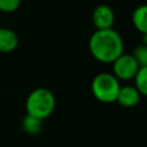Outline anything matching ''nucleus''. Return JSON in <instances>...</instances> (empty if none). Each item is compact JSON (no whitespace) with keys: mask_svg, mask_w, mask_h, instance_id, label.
I'll return each instance as SVG.
<instances>
[{"mask_svg":"<svg viewBox=\"0 0 147 147\" xmlns=\"http://www.w3.org/2000/svg\"><path fill=\"white\" fill-rule=\"evenodd\" d=\"M88 49L96 61L113 63L124 53V41L122 36L113 28L95 30L90 37Z\"/></svg>","mask_w":147,"mask_h":147,"instance_id":"obj_1","label":"nucleus"},{"mask_svg":"<svg viewBox=\"0 0 147 147\" xmlns=\"http://www.w3.org/2000/svg\"><path fill=\"white\" fill-rule=\"evenodd\" d=\"M56 100L52 91L45 87H38L30 92L25 101L26 114L45 119L49 117L55 109Z\"/></svg>","mask_w":147,"mask_h":147,"instance_id":"obj_2","label":"nucleus"},{"mask_svg":"<svg viewBox=\"0 0 147 147\" xmlns=\"http://www.w3.org/2000/svg\"><path fill=\"white\" fill-rule=\"evenodd\" d=\"M119 87V80L110 72H100L95 75L91 84L94 98L102 103L115 102Z\"/></svg>","mask_w":147,"mask_h":147,"instance_id":"obj_3","label":"nucleus"},{"mask_svg":"<svg viewBox=\"0 0 147 147\" xmlns=\"http://www.w3.org/2000/svg\"><path fill=\"white\" fill-rule=\"evenodd\" d=\"M113 75L118 80H129L132 79L140 68L131 54L123 53L119 55L113 63Z\"/></svg>","mask_w":147,"mask_h":147,"instance_id":"obj_4","label":"nucleus"},{"mask_svg":"<svg viewBox=\"0 0 147 147\" xmlns=\"http://www.w3.org/2000/svg\"><path fill=\"white\" fill-rule=\"evenodd\" d=\"M92 22L96 30L110 29L115 22V14L108 5H99L92 13Z\"/></svg>","mask_w":147,"mask_h":147,"instance_id":"obj_5","label":"nucleus"},{"mask_svg":"<svg viewBox=\"0 0 147 147\" xmlns=\"http://www.w3.org/2000/svg\"><path fill=\"white\" fill-rule=\"evenodd\" d=\"M141 94L138 92V90L134 86H130V85H125V86H121L116 101L125 108H132L134 106H137L140 101Z\"/></svg>","mask_w":147,"mask_h":147,"instance_id":"obj_6","label":"nucleus"},{"mask_svg":"<svg viewBox=\"0 0 147 147\" xmlns=\"http://www.w3.org/2000/svg\"><path fill=\"white\" fill-rule=\"evenodd\" d=\"M18 46V37L9 28H0V53H10Z\"/></svg>","mask_w":147,"mask_h":147,"instance_id":"obj_7","label":"nucleus"},{"mask_svg":"<svg viewBox=\"0 0 147 147\" xmlns=\"http://www.w3.org/2000/svg\"><path fill=\"white\" fill-rule=\"evenodd\" d=\"M132 23L137 31L142 34L147 33V6H138L132 14Z\"/></svg>","mask_w":147,"mask_h":147,"instance_id":"obj_8","label":"nucleus"},{"mask_svg":"<svg viewBox=\"0 0 147 147\" xmlns=\"http://www.w3.org/2000/svg\"><path fill=\"white\" fill-rule=\"evenodd\" d=\"M22 127L24 132L28 134H31V136L37 134L42 129V119L26 114L22 119Z\"/></svg>","mask_w":147,"mask_h":147,"instance_id":"obj_9","label":"nucleus"},{"mask_svg":"<svg viewBox=\"0 0 147 147\" xmlns=\"http://www.w3.org/2000/svg\"><path fill=\"white\" fill-rule=\"evenodd\" d=\"M134 87L141 95L147 94V67H140L136 72L134 77Z\"/></svg>","mask_w":147,"mask_h":147,"instance_id":"obj_10","label":"nucleus"},{"mask_svg":"<svg viewBox=\"0 0 147 147\" xmlns=\"http://www.w3.org/2000/svg\"><path fill=\"white\" fill-rule=\"evenodd\" d=\"M139 67H147V44H141L133 49L131 54Z\"/></svg>","mask_w":147,"mask_h":147,"instance_id":"obj_11","label":"nucleus"},{"mask_svg":"<svg viewBox=\"0 0 147 147\" xmlns=\"http://www.w3.org/2000/svg\"><path fill=\"white\" fill-rule=\"evenodd\" d=\"M21 0H0V11L14 13L20 8Z\"/></svg>","mask_w":147,"mask_h":147,"instance_id":"obj_12","label":"nucleus"}]
</instances>
